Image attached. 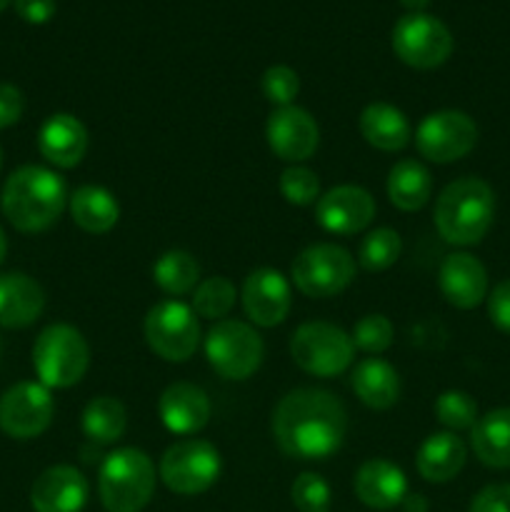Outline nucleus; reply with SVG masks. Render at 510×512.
Listing matches in <instances>:
<instances>
[{
  "label": "nucleus",
  "instance_id": "nucleus-35",
  "mask_svg": "<svg viewBox=\"0 0 510 512\" xmlns=\"http://www.w3.org/2000/svg\"><path fill=\"white\" fill-rule=\"evenodd\" d=\"M278 188L290 205H300V208L318 203L320 198L318 175L310 168H305V165H290V168H285L280 173Z\"/></svg>",
  "mask_w": 510,
  "mask_h": 512
},
{
  "label": "nucleus",
  "instance_id": "nucleus-39",
  "mask_svg": "<svg viewBox=\"0 0 510 512\" xmlns=\"http://www.w3.org/2000/svg\"><path fill=\"white\" fill-rule=\"evenodd\" d=\"M468 512H510V485H488L470 503Z\"/></svg>",
  "mask_w": 510,
  "mask_h": 512
},
{
  "label": "nucleus",
  "instance_id": "nucleus-20",
  "mask_svg": "<svg viewBox=\"0 0 510 512\" xmlns=\"http://www.w3.org/2000/svg\"><path fill=\"white\" fill-rule=\"evenodd\" d=\"M355 495L373 510H393L403 505L408 495V478L395 463L385 458H370L358 468L353 480Z\"/></svg>",
  "mask_w": 510,
  "mask_h": 512
},
{
  "label": "nucleus",
  "instance_id": "nucleus-26",
  "mask_svg": "<svg viewBox=\"0 0 510 512\" xmlns=\"http://www.w3.org/2000/svg\"><path fill=\"white\" fill-rule=\"evenodd\" d=\"M355 395L363 405L373 410H388L398 403L400 378L390 363L383 358H365L355 365L350 378Z\"/></svg>",
  "mask_w": 510,
  "mask_h": 512
},
{
  "label": "nucleus",
  "instance_id": "nucleus-13",
  "mask_svg": "<svg viewBox=\"0 0 510 512\" xmlns=\"http://www.w3.org/2000/svg\"><path fill=\"white\" fill-rule=\"evenodd\" d=\"M55 403L50 388L33 380L15 383L0 395V430L15 440H33L50 428Z\"/></svg>",
  "mask_w": 510,
  "mask_h": 512
},
{
  "label": "nucleus",
  "instance_id": "nucleus-37",
  "mask_svg": "<svg viewBox=\"0 0 510 512\" xmlns=\"http://www.w3.org/2000/svg\"><path fill=\"white\" fill-rule=\"evenodd\" d=\"M260 88H263V95L275 108H285V105H293V100L298 98L300 78L288 65H270L263 73Z\"/></svg>",
  "mask_w": 510,
  "mask_h": 512
},
{
  "label": "nucleus",
  "instance_id": "nucleus-19",
  "mask_svg": "<svg viewBox=\"0 0 510 512\" xmlns=\"http://www.w3.org/2000/svg\"><path fill=\"white\" fill-rule=\"evenodd\" d=\"M158 415L173 435H195L210 420V400L200 385L173 383L158 400Z\"/></svg>",
  "mask_w": 510,
  "mask_h": 512
},
{
  "label": "nucleus",
  "instance_id": "nucleus-38",
  "mask_svg": "<svg viewBox=\"0 0 510 512\" xmlns=\"http://www.w3.org/2000/svg\"><path fill=\"white\" fill-rule=\"evenodd\" d=\"M488 318L503 333H510V280L495 285L488 295Z\"/></svg>",
  "mask_w": 510,
  "mask_h": 512
},
{
  "label": "nucleus",
  "instance_id": "nucleus-44",
  "mask_svg": "<svg viewBox=\"0 0 510 512\" xmlns=\"http://www.w3.org/2000/svg\"><path fill=\"white\" fill-rule=\"evenodd\" d=\"M5 253H8V240H5V233H3V228H0V265H3V260H5Z\"/></svg>",
  "mask_w": 510,
  "mask_h": 512
},
{
  "label": "nucleus",
  "instance_id": "nucleus-18",
  "mask_svg": "<svg viewBox=\"0 0 510 512\" xmlns=\"http://www.w3.org/2000/svg\"><path fill=\"white\" fill-rule=\"evenodd\" d=\"M443 298L460 310H473L488 298V270L475 255L453 253L438 270Z\"/></svg>",
  "mask_w": 510,
  "mask_h": 512
},
{
  "label": "nucleus",
  "instance_id": "nucleus-43",
  "mask_svg": "<svg viewBox=\"0 0 510 512\" xmlns=\"http://www.w3.org/2000/svg\"><path fill=\"white\" fill-rule=\"evenodd\" d=\"M400 5L408 8L410 13H423V10L430 5V0H400Z\"/></svg>",
  "mask_w": 510,
  "mask_h": 512
},
{
  "label": "nucleus",
  "instance_id": "nucleus-22",
  "mask_svg": "<svg viewBox=\"0 0 510 512\" xmlns=\"http://www.w3.org/2000/svg\"><path fill=\"white\" fill-rule=\"evenodd\" d=\"M45 308V293L38 280L25 273L0 275V325L28 328Z\"/></svg>",
  "mask_w": 510,
  "mask_h": 512
},
{
  "label": "nucleus",
  "instance_id": "nucleus-15",
  "mask_svg": "<svg viewBox=\"0 0 510 512\" xmlns=\"http://www.w3.org/2000/svg\"><path fill=\"white\" fill-rule=\"evenodd\" d=\"M375 218V200L360 185H338L320 195L315 203V220L325 233L355 235Z\"/></svg>",
  "mask_w": 510,
  "mask_h": 512
},
{
  "label": "nucleus",
  "instance_id": "nucleus-17",
  "mask_svg": "<svg viewBox=\"0 0 510 512\" xmlns=\"http://www.w3.org/2000/svg\"><path fill=\"white\" fill-rule=\"evenodd\" d=\"M90 485L73 465H53L35 478L30 505L35 512H83Z\"/></svg>",
  "mask_w": 510,
  "mask_h": 512
},
{
  "label": "nucleus",
  "instance_id": "nucleus-36",
  "mask_svg": "<svg viewBox=\"0 0 510 512\" xmlns=\"http://www.w3.org/2000/svg\"><path fill=\"white\" fill-rule=\"evenodd\" d=\"M290 498L300 512H330V503H333L330 485L315 473L298 475L290 488Z\"/></svg>",
  "mask_w": 510,
  "mask_h": 512
},
{
  "label": "nucleus",
  "instance_id": "nucleus-11",
  "mask_svg": "<svg viewBox=\"0 0 510 512\" xmlns=\"http://www.w3.org/2000/svg\"><path fill=\"white\" fill-rule=\"evenodd\" d=\"M393 50L405 65L433 70L453 53V35L443 20L428 13H408L395 23Z\"/></svg>",
  "mask_w": 510,
  "mask_h": 512
},
{
  "label": "nucleus",
  "instance_id": "nucleus-47",
  "mask_svg": "<svg viewBox=\"0 0 510 512\" xmlns=\"http://www.w3.org/2000/svg\"><path fill=\"white\" fill-rule=\"evenodd\" d=\"M0 355H3V343H0Z\"/></svg>",
  "mask_w": 510,
  "mask_h": 512
},
{
  "label": "nucleus",
  "instance_id": "nucleus-7",
  "mask_svg": "<svg viewBox=\"0 0 510 512\" xmlns=\"http://www.w3.org/2000/svg\"><path fill=\"white\" fill-rule=\"evenodd\" d=\"M355 345L343 328L325 320L303 323L290 338L295 365L315 378H335L353 363Z\"/></svg>",
  "mask_w": 510,
  "mask_h": 512
},
{
  "label": "nucleus",
  "instance_id": "nucleus-12",
  "mask_svg": "<svg viewBox=\"0 0 510 512\" xmlns=\"http://www.w3.org/2000/svg\"><path fill=\"white\" fill-rule=\"evenodd\" d=\"M478 143V125L460 110H438L420 120L415 130V148L430 163H455Z\"/></svg>",
  "mask_w": 510,
  "mask_h": 512
},
{
  "label": "nucleus",
  "instance_id": "nucleus-2",
  "mask_svg": "<svg viewBox=\"0 0 510 512\" xmlns=\"http://www.w3.org/2000/svg\"><path fill=\"white\" fill-rule=\"evenodd\" d=\"M68 188L55 170L23 165L5 180L0 208L20 233H43L53 228L68 205Z\"/></svg>",
  "mask_w": 510,
  "mask_h": 512
},
{
  "label": "nucleus",
  "instance_id": "nucleus-8",
  "mask_svg": "<svg viewBox=\"0 0 510 512\" xmlns=\"http://www.w3.org/2000/svg\"><path fill=\"white\" fill-rule=\"evenodd\" d=\"M290 278L308 298H335L355 280V258L335 243H315L298 253Z\"/></svg>",
  "mask_w": 510,
  "mask_h": 512
},
{
  "label": "nucleus",
  "instance_id": "nucleus-45",
  "mask_svg": "<svg viewBox=\"0 0 510 512\" xmlns=\"http://www.w3.org/2000/svg\"><path fill=\"white\" fill-rule=\"evenodd\" d=\"M8 5H10V0H0V13H3V10L8 8Z\"/></svg>",
  "mask_w": 510,
  "mask_h": 512
},
{
  "label": "nucleus",
  "instance_id": "nucleus-40",
  "mask_svg": "<svg viewBox=\"0 0 510 512\" xmlns=\"http://www.w3.org/2000/svg\"><path fill=\"white\" fill-rule=\"evenodd\" d=\"M23 110L25 98L20 88H15L13 83H0V130L18 123L23 118Z\"/></svg>",
  "mask_w": 510,
  "mask_h": 512
},
{
  "label": "nucleus",
  "instance_id": "nucleus-6",
  "mask_svg": "<svg viewBox=\"0 0 510 512\" xmlns=\"http://www.w3.org/2000/svg\"><path fill=\"white\" fill-rule=\"evenodd\" d=\"M265 355L263 338L243 320H218L205 335V358L225 380H248Z\"/></svg>",
  "mask_w": 510,
  "mask_h": 512
},
{
  "label": "nucleus",
  "instance_id": "nucleus-30",
  "mask_svg": "<svg viewBox=\"0 0 510 512\" xmlns=\"http://www.w3.org/2000/svg\"><path fill=\"white\" fill-rule=\"evenodd\" d=\"M153 280L163 293L180 298L198 288L200 265L188 250H168L155 260Z\"/></svg>",
  "mask_w": 510,
  "mask_h": 512
},
{
  "label": "nucleus",
  "instance_id": "nucleus-41",
  "mask_svg": "<svg viewBox=\"0 0 510 512\" xmlns=\"http://www.w3.org/2000/svg\"><path fill=\"white\" fill-rule=\"evenodd\" d=\"M55 0H15V13L30 25L48 23L55 15Z\"/></svg>",
  "mask_w": 510,
  "mask_h": 512
},
{
  "label": "nucleus",
  "instance_id": "nucleus-46",
  "mask_svg": "<svg viewBox=\"0 0 510 512\" xmlns=\"http://www.w3.org/2000/svg\"><path fill=\"white\" fill-rule=\"evenodd\" d=\"M0 165H3V150H0Z\"/></svg>",
  "mask_w": 510,
  "mask_h": 512
},
{
  "label": "nucleus",
  "instance_id": "nucleus-16",
  "mask_svg": "<svg viewBox=\"0 0 510 512\" xmlns=\"http://www.w3.org/2000/svg\"><path fill=\"white\" fill-rule=\"evenodd\" d=\"M243 310L260 328H275L283 323L293 305V290L280 270L258 268L245 278L240 290Z\"/></svg>",
  "mask_w": 510,
  "mask_h": 512
},
{
  "label": "nucleus",
  "instance_id": "nucleus-27",
  "mask_svg": "<svg viewBox=\"0 0 510 512\" xmlns=\"http://www.w3.org/2000/svg\"><path fill=\"white\" fill-rule=\"evenodd\" d=\"M475 458L495 470L510 468V408H498L478 418L470 430Z\"/></svg>",
  "mask_w": 510,
  "mask_h": 512
},
{
  "label": "nucleus",
  "instance_id": "nucleus-9",
  "mask_svg": "<svg viewBox=\"0 0 510 512\" xmlns=\"http://www.w3.org/2000/svg\"><path fill=\"white\" fill-rule=\"evenodd\" d=\"M145 340L158 358L185 363L200 345L198 315L178 298L155 303L145 315Z\"/></svg>",
  "mask_w": 510,
  "mask_h": 512
},
{
  "label": "nucleus",
  "instance_id": "nucleus-5",
  "mask_svg": "<svg viewBox=\"0 0 510 512\" xmlns=\"http://www.w3.org/2000/svg\"><path fill=\"white\" fill-rule=\"evenodd\" d=\"M90 365L88 340L78 328L65 323L48 325L35 338L33 368L45 388H73L85 378Z\"/></svg>",
  "mask_w": 510,
  "mask_h": 512
},
{
  "label": "nucleus",
  "instance_id": "nucleus-25",
  "mask_svg": "<svg viewBox=\"0 0 510 512\" xmlns=\"http://www.w3.org/2000/svg\"><path fill=\"white\" fill-rule=\"evenodd\" d=\"M70 218L80 230L90 235H103L115 228L120 218V205L103 185H80L68 198Z\"/></svg>",
  "mask_w": 510,
  "mask_h": 512
},
{
  "label": "nucleus",
  "instance_id": "nucleus-23",
  "mask_svg": "<svg viewBox=\"0 0 510 512\" xmlns=\"http://www.w3.org/2000/svg\"><path fill=\"white\" fill-rule=\"evenodd\" d=\"M358 125L365 143L383 150V153L403 150L410 143V138H413V128H410V120L405 118L403 110L390 103H380V100L365 105Z\"/></svg>",
  "mask_w": 510,
  "mask_h": 512
},
{
  "label": "nucleus",
  "instance_id": "nucleus-33",
  "mask_svg": "<svg viewBox=\"0 0 510 512\" xmlns=\"http://www.w3.org/2000/svg\"><path fill=\"white\" fill-rule=\"evenodd\" d=\"M435 418L440 425L458 433V430H473L478 423V403L470 398L463 390H445L438 400H435Z\"/></svg>",
  "mask_w": 510,
  "mask_h": 512
},
{
  "label": "nucleus",
  "instance_id": "nucleus-28",
  "mask_svg": "<svg viewBox=\"0 0 510 512\" xmlns=\"http://www.w3.org/2000/svg\"><path fill=\"white\" fill-rule=\"evenodd\" d=\"M388 198L403 213H415L423 208L433 193V178L423 163L413 158L398 160L388 173Z\"/></svg>",
  "mask_w": 510,
  "mask_h": 512
},
{
  "label": "nucleus",
  "instance_id": "nucleus-31",
  "mask_svg": "<svg viewBox=\"0 0 510 512\" xmlns=\"http://www.w3.org/2000/svg\"><path fill=\"white\" fill-rule=\"evenodd\" d=\"M235 298H238L235 285L228 278H223V275H213V278L200 280L198 288L193 290V303H190V308L195 310L198 318L215 320L218 323V320L228 318V313L235 305Z\"/></svg>",
  "mask_w": 510,
  "mask_h": 512
},
{
  "label": "nucleus",
  "instance_id": "nucleus-42",
  "mask_svg": "<svg viewBox=\"0 0 510 512\" xmlns=\"http://www.w3.org/2000/svg\"><path fill=\"white\" fill-rule=\"evenodd\" d=\"M403 505H405V510H408V512H425V510H428V503H425L423 495H405Z\"/></svg>",
  "mask_w": 510,
  "mask_h": 512
},
{
  "label": "nucleus",
  "instance_id": "nucleus-3",
  "mask_svg": "<svg viewBox=\"0 0 510 512\" xmlns=\"http://www.w3.org/2000/svg\"><path fill=\"white\" fill-rule=\"evenodd\" d=\"M495 218V193L485 180L460 178L445 185L435 200V228L450 245L480 243Z\"/></svg>",
  "mask_w": 510,
  "mask_h": 512
},
{
  "label": "nucleus",
  "instance_id": "nucleus-32",
  "mask_svg": "<svg viewBox=\"0 0 510 512\" xmlns=\"http://www.w3.org/2000/svg\"><path fill=\"white\" fill-rule=\"evenodd\" d=\"M400 235L390 228H375L360 240L358 248V263L363 265L368 273H383L390 265H395V260L400 258Z\"/></svg>",
  "mask_w": 510,
  "mask_h": 512
},
{
  "label": "nucleus",
  "instance_id": "nucleus-1",
  "mask_svg": "<svg viewBox=\"0 0 510 512\" xmlns=\"http://www.w3.org/2000/svg\"><path fill=\"white\" fill-rule=\"evenodd\" d=\"M348 433V410L333 393L295 388L273 410V438L288 458L328 460Z\"/></svg>",
  "mask_w": 510,
  "mask_h": 512
},
{
  "label": "nucleus",
  "instance_id": "nucleus-34",
  "mask_svg": "<svg viewBox=\"0 0 510 512\" xmlns=\"http://www.w3.org/2000/svg\"><path fill=\"white\" fill-rule=\"evenodd\" d=\"M350 340H353L355 348L363 350V353L380 355L393 345V325H390V320L380 313L363 315V318L353 325Z\"/></svg>",
  "mask_w": 510,
  "mask_h": 512
},
{
  "label": "nucleus",
  "instance_id": "nucleus-4",
  "mask_svg": "<svg viewBox=\"0 0 510 512\" xmlns=\"http://www.w3.org/2000/svg\"><path fill=\"white\" fill-rule=\"evenodd\" d=\"M155 493V465L143 450L118 448L98 470V495L108 512H140Z\"/></svg>",
  "mask_w": 510,
  "mask_h": 512
},
{
  "label": "nucleus",
  "instance_id": "nucleus-29",
  "mask_svg": "<svg viewBox=\"0 0 510 512\" xmlns=\"http://www.w3.org/2000/svg\"><path fill=\"white\" fill-rule=\"evenodd\" d=\"M128 413L118 398L100 395L93 398L83 410V433L95 445H113L123 438Z\"/></svg>",
  "mask_w": 510,
  "mask_h": 512
},
{
  "label": "nucleus",
  "instance_id": "nucleus-10",
  "mask_svg": "<svg viewBox=\"0 0 510 512\" xmlns=\"http://www.w3.org/2000/svg\"><path fill=\"white\" fill-rule=\"evenodd\" d=\"M220 475V453L213 443L198 438L178 440L160 458V480L178 495H200Z\"/></svg>",
  "mask_w": 510,
  "mask_h": 512
},
{
  "label": "nucleus",
  "instance_id": "nucleus-24",
  "mask_svg": "<svg viewBox=\"0 0 510 512\" xmlns=\"http://www.w3.org/2000/svg\"><path fill=\"white\" fill-rule=\"evenodd\" d=\"M468 450L455 433H433L423 440L415 455V468L428 483H448L463 470Z\"/></svg>",
  "mask_w": 510,
  "mask_h": 512
},
{
  "label": "nucleus",
  "instance_id": "nucleus-14",
  "mask_svg": "<svg viewBox=\"0 0 510 512\" xmlns=\"http://www.w3.org/2000/svg\"><path fill=\"white\" fill-rule=\"evenodd\" d=\"M265 138H268L275 158L298 165L318 150L320 130L308 110L298 108V105H285V108H275L270 113Z\"/></svg>",
  "mask_w": 510,
  "mask_h": 512
},
{
  "label": "nucleus",
  "instance_id": "nucleus-21",
  "mask_svg": "<svg viewBox=\"0 0 510 512\" xmlns=\"http://www.w3.org/2000/svg\"><path fill=\"white\" fill-rule=\"evenodd\" d=\"M38 150L55 168H75L88 153V130L70 113L50 115L40 125Z\"/></svg>",
  "mask_w": 510,
  "mask_h": 512
}]
</instances>
